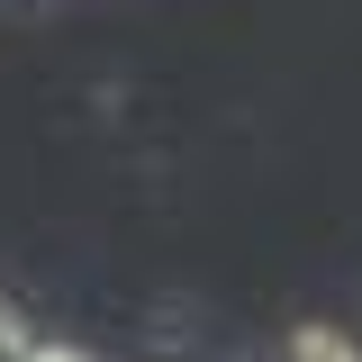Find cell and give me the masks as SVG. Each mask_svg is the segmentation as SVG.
<instances>
[{
	"label": "cell",
	"mask_w": 362,
	"mask_h": 362,
	"mask_svg": "<svg viewBox=\"0 0 362 362\" xmlns=\"http://www.w3.org/2000/svg\"><path fill=\"white\" fill-rule=\"evenodd\" d=\"M290 362H362V344L344 326H299V335H290Z\"/></svg>",
	"instance_id": "6da1fadb"
},
{
	"label": "cell",
	"mask_w": 362,
	"mask_h": 362,
	"mask_svg": "<svg viewBox=\"0 0 362 362\" xmlns=\"http://www.w3.org/2000/svg\"><path fill=\"white\" fill-rule=\"evenodd\" d=\"M37 354V344H28V326H18V317H0V362H28Z\"/></svg>",
	"instance_id": "7a4b0ae2"
},
{
	"label": "cell",
	"mask_w": 362,
	"mask_h": 362,
	"mask_svg": "<svg viewBox=\"0 0 362 362\" xmlns=\"http://www.w3.org/2000/svg\"><path fill=\"white\" fill-rule=\"evenodd\" d=\"M28 362H90V354H73V344H54V354H45V344H37Z\"/></svg>",
	"instance_id": "3957f363"
}]
</instances>
